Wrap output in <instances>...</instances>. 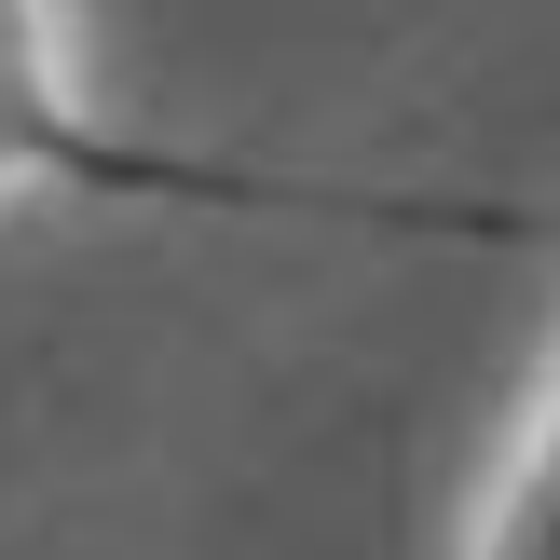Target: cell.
Returning <instances> with one entry per match:
<instances>
[{
	"mask_svg": "<svg viewBox=\"0 0 560 560\" xmlns=\"http://www.w3.org/2000/svg\"><path fill=\"white\" fill-rule=\"evenodd\" d=\"M0 191H82V206H191V219H355V233L410 246H520L547 233V206H465V191H355V178H288V164L233 151H164L124 137L69 96L42 42V0H0Z\"/></svg>",
	"mask_w": 560,
	"mask_h": 560,
	"instance_id": "cell-1",
	"label": "cell"
},
{
	"mask_svg": "<svg viewBox=\"0 0 560 560\" xmlns=\"http://www.w3.org/2000/svg\"><path fill=\"white\" fill-rule=\"evenodd\" d=\"M465 560H560V370H547L534 438H520V465H506V492H492V520H479Z\"/></svg>",
	"mask_w": 560,
	"mask_h": 560,
	"instance_id": "cell-2",
	"label": "cell"
}]
</instances>
